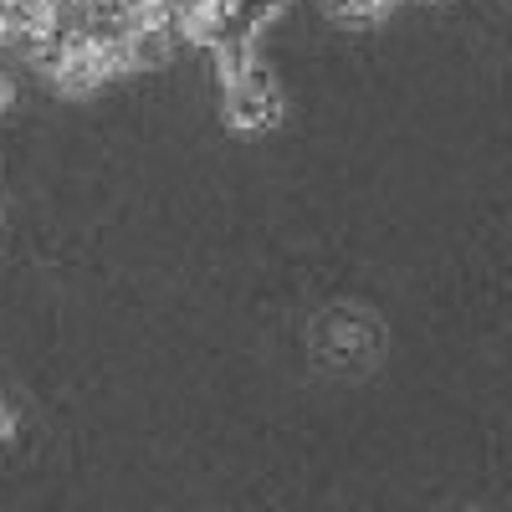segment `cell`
Listing matches in <instances>:
<instances>
[{"instance_id":"3957f363","label":"cell","mask_w":512,"mask_h":512,"mask_svg":"<svg viewBox=\"0 0 512 512\" xmlns=\"http://www.w3.org/2000/svg\"><path fill=\"white\" fill-rule=\"evenodd\" d=\"M384 6H390V0H328V11H338V16H374Z\"/></svg>"},{"instance_id":"6da1fadb","label":"cell","mask_w":512,"mask_h":512,"mask_svg":"<svg viewBox=\"0 0 512 512\" xmlns=\"http://www.w3.org/2000/svg\"><path fill=\"white\" fill-rule=\"evenodd\" d=\"M221 103H226V123L241 128V134H262L282 118V93L262 62H251L246 72L221 82Z\"/></svg>"},{"instance_id":"7a4b0ae2","label":"cell","mask_w":512,"mask_h":512,"mask_svg":"<svg viewBox=\"0 0 512 512\" xmlns=\"http://www.w3.org/2000/svg\"><path fill=\"white\" fill-rule=\"evenodd\" d=\"M175 47L180 36L169 26H134V36L123 41V57H128V72H159L175 62Z\"/></svg>"}]
</instances>
